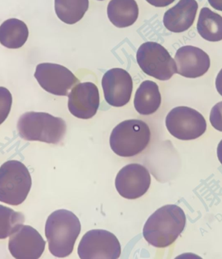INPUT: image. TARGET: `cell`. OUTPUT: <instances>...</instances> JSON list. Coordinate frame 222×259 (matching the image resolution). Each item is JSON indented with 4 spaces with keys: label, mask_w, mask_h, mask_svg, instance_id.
Masks as SVG:
<instances>
[{
    "label": "cell",
    "mask_w": 222,
    "mask_h": 259,
    "mask_svg": "<svg viewBox=\"0 0 222 259\" xmlns=\"http://www.w3.org/2000/svg\"><path fill=\"white\" fill-rule=\"evenodd\" d=\"M186 222V216L182 208L176 205H164L146 221L144 237L152 246L164 248L177 240L184 230Z\"/></svg>",
    "instance_id": "1"
},
{
    "label": "cell",
    "mask_w": 222,
    "mask_h": 259,
    "mask_svg": "<svg viewBox=\"0 0 222 259\" xmlns=\"http://www.w3.org/2000/svg\"><path fill=\"white\" fill-rule=\"evenodd\" d=\"M81 228L78 218L70 210L61 209L52 212L45 227L50 253L59 258L69 256L74 250Z\"/></svg>",
    "instance_id": "2"
},
{
    "label": "cell",
    "mask_w": 222,
    "mask_h": 259,
    "mask_svg": "<svg viewBox=\"0 0 222 259\" xmlns=\"http://www.w3.org/2000/svg\"><path fill=\"white\" fill-rule=\"evenodd\" d=\"M17 130L26 141L57 144L65 137L66 124L63 119L47 112H27L20 117Z\"/></svg>",
    "instance_id": "3"
},
{
    "label": "cell",
    "mask_w": 222,
    "mask_h": 259,
    "mask_svg": "<svg viewBox=\"0 0 222 259\" xmlns=\"http://www.w3.org/2000/svg\"><path fill=\"white\" fill-rule=\"evenodd\" d=\"M151 132L146 122L140 120H125L114 128L110 146L116 155L134 157L143 152L150 143Z\"/></svg>",
    "instance_id": "4"
},
{
    "label": "cell",
    "mask_w": 222,
    "mask_h": 259,
    "mask_svg": "<svg viewBox=\"0 0 222 259\" xmlns=\"http://www.w3.org/2000/svg\"><path fill=\"white\" fill-rule=\"evenodd\" d=\"M30 173L22 162L9 160L0 167V201L17 206L26 200L30 191Z\"/></svg>",
    "instance_id": "5"
},
{
    "label": "cell",
    "mask_w": 222,
    "mask_h": 259,
    "mask_svg": "<svg viewBox=\"0 0 222 259\" xmlns=\"http://www.w3.org/2000/svg\"><path fill=\"white\" fill-rule=\"evenodd\" d=\"M137 61L143 72L160 81H167L177 74L175 60L168 50L157 42L143 44L137 51Z\"/></svg>",
    "instance_id": "6"
},
{
    "label": "cell",
    "mask_w": 222,
    "mask_h": 259,
    "mask_svg": "<svg viewBox=\"0 0 222 259\" xmlns=\"http://www.w3.org/2000/svg\"><path fill=\"white\" fill-rule=\"evenodd\" d=\"M166 126L172 136L182 141L198 139L207 130V122L202 114L184 106L171 110L166 118Z\"/></svg>",
    "instance_id": "7"
},
{
    "label": "cell",
    "mask_w": 222,
    "mask_h": 259,
    "mask_svg": "<svg viewBox=\"0 0 222 259\" xmlns=\"http://www.w3.org/2000/svg\"><path fill=\"white\" fill-rule=\"evenodd\" d=\"M121 252L120 242L116 236L102 229L88 231L77 249L81 259H116L120 257Z\"/></svg>",
    "instance_id": "8"
},
{
    "label": "cell",
    "mask_w": 222,
    "mask_h": 259,
    "mask_svg": "<svg viewBox=\"0 0 222 259\" xmlns=\"http://www.w3.org/2000/svg\"><path fill=\"white\" fill-rule=\"evenodd\" d=\"M34 75L44 90L56 96H68L70 89L79 81L67 68L54 63L39 64Z\"/></svg>",
    "instance_id": "9"
},
{
    "label": "cell",
    "mask_w": 222,
    "mask_h": 259,
    "mask_svg": "<svg viewBox=\"0 0 222 259\" xmlns=\"http://www.w3.org/2000/svg\"><path fill=\"white\" fill-rule=\"evenodd\" d=\"M151 185V176L145 166L130 164L119 171L115 180L116 189L123 198L135 199L148 192Z\"/></svg>",
    "instance_id": "10"
},
{
    "label": "cell",
    "mask_w": 222,
    "mask_h": 259,
    "mask_svg": "<svg viewBox=\"0 0 222 259\" xmlns=\"http://www.w3.org/2000/svg\"><path fill=\"white\" fill-rule=\"evenodd\" d=\"M102 84L105 99L111 106L122 107L131 100L134 83L127 71L112 68L104 74Z\"/></svg>",
    "instance_id": "11"
},
{
    "label": "cell",
    "mask_w": 222,
    "mask_h": 259,
    "mask_svg": "<svg viewBox=\"0 0 222 259\" xmlns=\"http://www.w3.org/2000/svg\"><path fill=\"white\" fill-rule=\"evenodd\" d=\"M46 241L30 226L22 225L9 240V250L17 259L39 258L44 252Z\"/></svg>",
    "instance_id": "12"
},
{
    "label": "cell",
    "mask_w": 222,
    "mask_h": 259,
    "mask_svg": "<svg viewBox=\"0 0 222 259\" xmlns=\"http://www.w3.org/2000/svg\"><path fill=\"white\" fill-rule=\"evenodd\" d=\"M68 109L77 118L88 120L96 115L100 107L98 87L91 82H80L68 95Z\"/></svg>",
    "instance_id": "13"
},
{
    "label": "cell",
    "mask_w": 222,
    "mask_h": 259,
    "mask_svg": "<svg viewBox=\"0 0 222 259\" xmlns=\"http://www.w3.org/2000/svg\"><path fill=\"white\" fill-rule=\"evenodd\" d=\"M174 60L177 74L192 79L203 76L210 66L209 55L200 48L192 46L179 48Z\"/></svg>",
    "instance_id": "14"
},
{
    "label": "cell",
    "mask_w": 222,
    "mask_h": 259,
    "mask_svg": "<svg viewBox=\"0 0 222 259\" xmlns=\"http://www.w3.org/2000/svg\"><path fill=\"white\" fill-rule=\"evenodd\" d=\"M198 9V4L196 0H180L164 14V27L173 33L187 31L194 24Z\"/></svg>",
    "instance_id": "15"
},
{
    "label": "cell",
    "mask_w": 222,
    "mask_h": 259,
    "mask_svg": "<svg viewBox=\"0 0 222 259\" xmlns=\"http://www.w3.org/2000/svg\"><path fill=\"white\" fill-rule=\"evenodd\" d=\"M161 95L156 82L146 80L141 84L135 93L134 106L141 115H150L159 109Z\"/></svg>",
    "instance_id": "16"
},
{
    "label": "cell",
    "mask_w": 222,
    "mask_h": 259,
    "mask_svg": "<svg viewBox=\"0 0 222 259\" xmlns=\"http://www.w3.org/2000/svg\"><path fill=\"white\" fill-rule=\"evenodd\" d=\"M138 4L135 0H111L107 15L114 26L125 28L132 26L139 18Z\"/></svg>",
    "instance_id": "17"
},
{
    "label": "cell",
    "mask_w": 222,
    "mask_h": 259,
    "mask_svg": "<svg viewBox=\"0 0 222 259\" xmlns=\"http://www.w3.org/2000/svg\"><path fill=\"white\" fill-rule=\"evenodd\" d=\"M29 36L27 25L17 18H10L0 26V43L9 49H18L26 42Z\"/></svg>",
    "instance_id": "18"
},
{
    "label": "cell",
    "mask_w": 222,
    "mask_h": 259,
    "mask_svg": "<svg viewBox=\"0 0 222 259\" xmlns=\"http://www.w3.org/2000/svg\"><path fill=\"white\" fill-rule=\"evenodd\" d=\"M197 29L205 40L209 42L222 40V17L209 8L201 9Z\"/></svg>",
    "instance_id": "19"
},
{
    "label": "cell",
    "mask_w": 222,
    "mask_h": 259,
    "mask_svg": "<svg viewBox=\"0 0 222 259\" xmlns=\"http://www.w3.org/2000/svg\"><path fill=\"white\" fill-rule=\"evenodd\" d=\"M88 7V0H55L57 17L66 24L73 25L79 22Z\"/></svg>",
    "instance_id": "20"
},
{
    "label": "cell",
    "mask_w": 222,
    "mask_h": 259,
    "mask_svg": "<svg viewBox=\"0 0 222 259\" xmlns=\"http://www.w3.org/2000/svg\"><path fill=\"white\" fill-rule=\"evenodd\" d=\"M24 215L12 208L0 205V239L10 237L24 225Z\"/></svg>",
    "instance_id": "21"
},
{
    "label": "cell",
    "mask_w": 222,
    "mask_h": 259,
    "mask_svg": "<svg viewBox=\"0 0 222 259\" xmlns=\"http://www.w3.org/2000/svg\"><path fill=\"white\" fill-rule=\"evenodd\" d=\"M13 104L12 95L8 89L0 87V125L6 121Z\"/></svg>",
    "instance_id": "22"
},
{
    "label": "cell",
    "mask_w": 222,
    "mask_h": 259,
    "mask_svg": "<svg viewBox=\"0 0 222 259\" xmlns=\"http://www.w3.org/2000/svg\"><path fill=\"white\" fill-rule=\"evenodd\" d=\"M210 122L215 130L222 132V101L212 107L210 114Z\"/></svg>",
    "instance_id": "23"
},
{
    "label": "cell",
    "mask_w": 222,
    "mask_h": 259,
    "mask_svg": "<svg viewBox=\"0 0 222 259\" xmlns=\"http://www.w3.org/2000/svg\"><path fill=\"white\" fill-rule=\"evenodd\" d=\"M146 1L156 8H165L173 3L175 0H146Z\"/></svg>",
    "instance_id": "24"
},
{
    "label": "cell",
    "mask_w": 222,
    "mask_h": 259,
    "mask_svg": "<svg viewBox=\"0 0 222 259\" xmlns=\"http://www.w3.org/2000/svg\"><path fill=\"white\" fill-rule=\"evenodd\" d=\"M216 88L218 93L222 96V68L216 78Z\"/></svg>",
    "instance_id": "25"
},
{
    "label": "cell",
    "mask_w": 222,
    "mask_h": 259,
    "mask_svg": "<svg viewBox=\"0 0 222 259\" xmlns=\"http://www.w3.org/2000/svg\"><path fill=\"white\" fill-rule=\"evenodd\" d=\"M210 6L216 10L222 11V0H208Z\"/></svg>",
    "instance_id": "26"
},
{
    "label": "cell",
    "mask_w": 222,
    "mask_h": 259,
    "mask_svg": "<svg viewBox=\"0 0 222 259\" xmlns=\"http://www.w3.org/2000/svg\"><path fill=\"white\" fill-rule=\"evenodd\" d=\"M217 155H218L219 161L222 164V140L219 142L218 148H217Z\"/></svg>",
    "instance_id": "27"
},
{
    "label": "cell",
    "mask_w": 222,
    "mask_h": 259,
    "mask_svg": "<svg viewBox=\"0 0 222 259\" xmlns=\"http://www.w3.org/2000/svg\"><path fill=\"white\" fill-rule=\"evenodd\" d=\"M98 1H104V0H98Z\"/></svg>",
    "instance_id": "28"
}]
</instances>
